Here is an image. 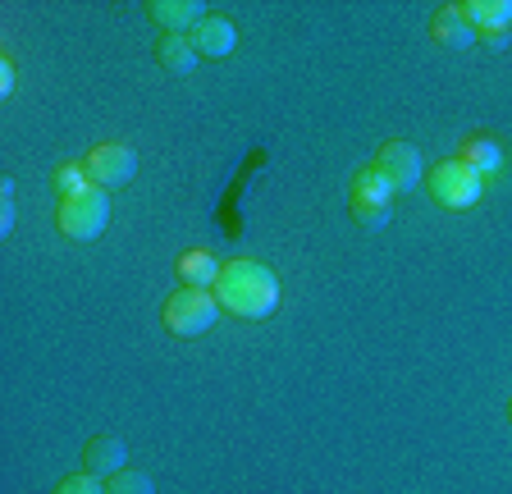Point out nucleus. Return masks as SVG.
<instances>
[{
    "label": "nucleus",
    "mask_w": 512,
    "mask_h": 494,
    "mask_svg": "<svg viewBox=\"0 0 512 494\" xmlns=\"http://www.w3.org/2000/svg\"><path fill=\"white\" fill-rule=\"evenodd\" d=\"M375 170L394 183V193H412L416 183H426V161L407 138H389L375 151Z\"/></svg>",
    "instance_id": "nucleus-6"
},
{
    "label": "nucleus",
    "mask_w": 512,
    "mask_h": 494,
    "mask_svg": "<svg viewBox=\"0 0 512 494\" xmlns=\"http://www.w3.org/2000/svg\"><path fill=\"white\" fill-rule=\"evenodd\" d=\"M188 42L202 60H224V55H234V46H238V28L229 14H206V19L188 33Z\"/></svg>",
    "instance_id": "nucleus-7"
},
{
    "label": "nucleus",
    "mask_w": 512,
    "mask_h": 494,
    "mask_svg": "<svg viewBox=\"0 0 512 494\" xmlns=\"http://www.w3.org/2000/svg\"><path fill=\"white\" fill-rule=\"evenodd\" d=\"M430 37H435L444 51H471V46L480 42L476 28H471L467 19H462L458 5H439L435 14H430Z\"/></svg>",
    "instance_id": "nucleus-10"
},
{
    "label": "nucleus",
    "mask_w": 512,
    "mask_h": 494,
    "mask_svg": "<svg viewBox=\"0 0 512 494\" xmlns=\"http://www.w3.org/2000/svg\"><path fill=\"white\" fill-rule=\"evenodd\" d=\"M206 14L211 10H206L202 0H147V19L156 23L160 33H183L188 37Z\"/></svg>",
    "instance_id": "nucleus-8"
},
{
    "label": "nucleus",
    "mask_w": 512,
    "mask_h": 494,
    "mask_svg": "<svg viewBox=\"0 0 512 494\" xmlns=\"http://www.w3.org/2000/svg\"><path fill=\"white\" fill-rule=\"evenodd\" d=\"M51 494H106V481H96V476H87V472H74V476H64Z\"/></svg>",
    "instance_id": "nucleus-18"
},
{
    "label": "nucleus",
    "mask_w": 512,
    "mask_h": 494,
    "mask_svg": "<svg viewBox=\"0 0 512 494\" xmlns=\"http://www.w3.org/2000/svg\"><path fill=\"white\" fill-rule=\"evenodd\" d=\"M106 494H156V481L147 472H138V467H124V472H115L106 481Z\"/></svg>",
    "instance_id": "nucleus-17"
},
{
    "label": "nucleus",
    "mask_w": 512,
    "mask_h": 494,
    "mask_svg": "<svg viewBox=\"0 0 512 494\" xmlns=\"http://www.w3.org/2000/svg\"><path fill=\"white\" fill-rule=\"evenodd\" d=\"M508 421H512V398H508Z\"/></svg>",
    "instance_id": "nucleus-22"
},
{
    "label": "nucleus",
    "mask_w": 512,
    "mask_h": 494,
    "mask_svg": "<svg viewBox=\"0 0 512 494\" xmlns=\"http://www.w3.org/2000/svg\"><path fill=\"white\" fill-rule=\"evenodd\" d=\"M389 202H394V183H389L380 170H375V161L362 165V170L352 174V183H348V206L375 211V206H389Z\"/></svg>",
    "instance_id": "nucleus-11"
},
{
    "label": "nucleus",
    "mask_w": 512,
    "mask_h": 494,
    "mask_svg": "<svg viewBox=\"0 0 512 494\" xmlns=\"http://www.w3.org/2000/svg\"><path fill=\"white\" fill-rule=\"evenodd\" d=\"M128 467V449L119 435H92V440L83 444V472L96 476V481H110L115 472H124Z\"/></svg>",
    "instance_id": "nucleus-9"
},
{
    "label": "nucleus",
    "mask_w": 512,
    "mask_h": 494,
    "mask_svg": "<svg viewBox=\"0 0 512 494\" xmlns=\"http://www.w3.org/2000/svg\"><path fill=\"white\" fill-rule=\"evenodd\" d=\"M0 197H5V202H0V234L10 238V229H14V179L0 183Z\"/></svg>",
    "instance_id": "nucleus-19"
},
{
    "label": "nucleus",
    "mask_w": 512,
    "mask_h": 494,
    "mask_svg": "<svg viewBox=\"0 0 512 494\" xmlns=\"http://www.w3.org/2000/svg\"><path fill=\"white\" fill-rule=\"evenodd\" d=\"M480 46H490V51H503V46H508V33H490V37H480Z\"/></svg>",
    "instance_id": "nucleus-21"
},
{
    "label": "nucleus",
    "mask_w": 512,
    "mask_h": 494,
    "mask_svg": "<svg viewBox=\"0 0 512 494\" xmlns=\"http://www.w3.org/2000/svg\"><path fill=\"white\" fill-rule=\"evenodd\" d=\"M0 92H5V97H10V92H14V65H10V60L0 65Z\"/></svg>",
    "instance_id": "nucleus-20"
},
{
    "label": "nucleus",
    "mask_w": 512,
    "mask_h": 494,
    "mask_svg": "<svg viewBox=\"0 0 512 494\" xmlns=\"http://www.w3.org/2000/svg\"><path fill=\"white\" fill-rule=\"evenodd\" d=\"M426 193H430V202L444 206V211H471V206L480 202V193H485V179H480L467 161L453 156V161L426 165Z\"/></svg>",
    "instance_id": "nucleus-2"
},
{
    "label": "nucleus",
    "mask_w": 512,
    "mask_h": 494,
    "mask_svg": "<svg viewBox=\"0 0 512 494\" xmlns=\"http://www.w3.org/2000/svg\"><path fill=\"white\" fill-rule=\"evenodd\" d=\"M458 161H467L471 170L480 174V179H490V174L503 170V147L494 138H485V133H471L467 142H462V156Z\"/></svg>",
    "instance_id": "nucleus-15"
},
{
    "label": "nucleus",
    "mask_w": 512,
    "mask_h": 494,
    "mask_svg": "<svg viewBox=\"0 0 512 494\" xmlns=\"http://www.w3.org/2000/svg\"><path fill=\"white\" fill-rule=\"evenodd\" d=\"M156 65L165 69V74H174V78H188L192 69L202 65V55L192 51V42L183 33H160V42H156Z\"/></svg>",
    "instance_id": "nucleus-14"
},
{
    "label": "nucleus",
    "mask_w": 512,
    "mask_h": 494,
    "mask_svg": "<svg viewBox=\"0 0 512 494\" xmlns=\"http://www.w3.org/2000/svg\"><path fill=\"white\" fill-rule=\"evenodd\" d=\"M106 225H110V193H101V188H83L74 197H60V206H55V229L64 238H74V243L101 238Z\"/></svg>",
    "instance_id": "nucleus-3"
},
{
    "label": "nucleus",
    "mask_w": 512,
    "mask_h": 494,
    "mask_svg": "<svg viewBox=\"0 0 512 494\" xmlns=\"http://www.w3.org/2000/svg\"><path fill=\"white\" fill-rule=\"evenodd\" d=\"M51 188L60 197H74V193H83V188H92V179H87V165L83 161L55 165V170H51Z\"/></svg>",
    "instance_id": "nucleus-16"
},
{
    "label": "nucleus",
    "mask_w": 512,
    "mask_h": 494,
    "mask_svg": "<svg viewBox=\"0 0 512 494\" xmlns=\"http://www.w3.org/2000/svg\"><path fill=\"white\" fill-rule=\"evenodd\" d=\"M220 261L206 252V247H192V252H183L179 261H174V275H179L183 289H215V280H220Z\"/></svg>",
    "instance_id": "nucleus-13"
},
{
    "label": "nucleus",
    "mask_w": 512,
    "mask_h": 494,
    "mask_svg": "<svg viewBox=\"0 0 512 494\" xmlns=\"http://www.w3.org/2000/svg\"><path fill=\"white\" fill-rule=\"evenodd\" d=\"M83 165H87V179H92V188H101V193H115V188L133 183V174H138V151L128 147V142H101V147H92L83 156Z\"/></svg>",
    "instance_id": "nucleus-5"
},
{
    "label": "nucleus",
    "mask_w": 512,
    "mask_h": 494,
    "mask_svg": "<svg viewBox=\"0 0 512 494\" xmlns=\"http://www.w3.org/2000/svg\"><path fill=\"white\" fill-rule=\"evenodd\" d=\"M462 19L476 28V37L508 33L512 28V0H462Z\"/></svg>",
    "instance_id": "nucleus-12"
},
{
    "label": "nucleus",
    "mask_w": 512,
    "mask_h": 494,
    "mask_svg": "<svg viewBox=\"0 0 512 494\" xmlns=\"http://www.w3.org/2000/svg\"><path fill=\"white\" fill-rule=\"evenodd\" d=\"M215 302H220L224 316H238V321H266L279 307V280L275 270L261 266L252 257H234L224 261L220 280H215Z\"/></svg>",
    "instance_id": "nucleus-1"
},
{
    "label": "nucleus",
    "mask_w": 512,
    "mask_h": 494,
    "mask_svg": "<svg viewBox=\"0 0 512 494\" xmlns=\"http://www.w3.org/2000/svg\"><path fill=\"white\" fill-rule=\"evenodd\" d=\"M160 321H165L170 334H179V339H197V334H206L220 321V302H215L211 289H183L179 284L165 298V307H160Z\"/></svg>",
    "instance_id": "nucleus-4"
}]
</instances>
